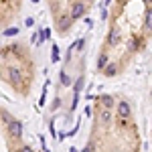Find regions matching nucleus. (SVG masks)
<instances>
[{
  "label": "nucleus",
  "mask_w": 152,
  "mask_h": 152,
  "mask_svg": "<svg viewBox=\"0 0 152 152\" xmlns=\"http://www.w3.org/2000/svg\"><path fill=\"white\" fill-rule=\"evenodd\" d=\"M150 45V0H114L95 69L118 77Z\"/></svg>",
  "instance_id": "1"
},
{
  "label": "nucleus",
  "mask_w": 152,
  "mask_h": 152,
  "mask_svg": "<svg viewBox=\"0 0 152 152\" xmlns=\"http://www.w3.org/2000/svg\"><path fill=\"white\" fill-rule=\"evenodd\" d=\"M81 152H142V136L128 99L112 94L95 97L91 128Z\"/></svg>",
  "instance_id": "2"
},
{
  "label": "nucleus",
  "mask_w": 152,
  "mask_h": 152,
  "mask_svg": "<svg viewBox=\"0 0 152 152\" xmlns=\"http://www.w3.org/2000/svg\"><path fill=\"white\" fill-rule=\"evenodd\" d=\"M35 77V59L24 43H8L0 47V81L4 85L24 99L33 91Z\"/></svg>",
  "instance_id": "3"
},
{
  "label": "nucleus",
  "mask_w": 152,
  "mask_h": 152,
  "mask_svg": "<svg viewBox=\"0 0 152 152\" xmlns=\"http://www.w3.org/2000/svg\"><path fill=\"white\" fill-rule=\"evenodd\" d=\"M49 16L59 37H67L69 31L94 8L95 0H45Z\"/></svg>",
  "instance_id": "4"
},
{
  "label": "nucleus",
  "mask_w": 152,
  "mask_h": 152,
  "mask_svg": "<svg viewBox=\"0 0 152 152\" xmlns=\"http://www.w3.org/2000/svg\"><path fill=\"white\" fill-rule=\"evenodd\" d=\"M0 152H37L24 140L23 122L0 104Z\"/></svg>",
  "instance_id": "5"
},
{
  "label": "nucleus",
  "mask_w": 152,
  "mask_h": 152,
  "mask_svg": "<svg viewBox=\"0 0 152 152\" xmlns=\"http://www.w3.org/2000/svg\"><path fill=\"white\" fill-rule=\"evenodd\" d=\"M24 0H0V28H8L23 10Z\"/></svg>",
  "instance_id": "6"
}]
</instances>
